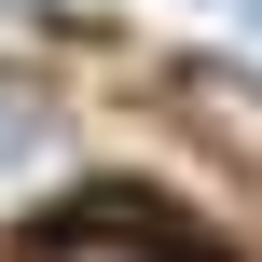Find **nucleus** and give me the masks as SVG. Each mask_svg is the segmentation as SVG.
<instances>
[{
  "mask_svg": "<svg viewBox=\"0 0 262 262\" xmlns=\"http://www.w3.org/2000/svg\"><path fill=\"white\" fill-rule=\"evenodd\" d=\"M41 166H55V124L28 97H0V180H41Z\"/></svg>",
  "mask_w": 262,
  "mask_h": 262,
  "instance_id": "1",
  "label": "nucleus"
},
{
  "mask_svg": "<svg viewBox=\"0 0 262 262\" xmlns=\"http://www.w3.org/2000/svg\"><path fill=\"white\" fill-rule=\"evenodd\" d=\"M55 262H193V249H166V235H69Z\"/></svg>",
  "mask_w": 262,
  "mask_h": 262,
  "instance_id": "2",
  "label": "nucleus"
},
{
  "mask_svg": "<svg viewBox=\"0 0 262 262\" xmlns=\"http://www.w3.org/2000/svg\"><path fill=\"white\" fill-rule=\"evenodd\" d=\"M235 28H249V41H262V0H235Z\"/></svg>",
  "mask_w": 262,
  "mask_h": 262,
  "instance_id": "3",
  "label": "nucleus"
}]
</instances>
